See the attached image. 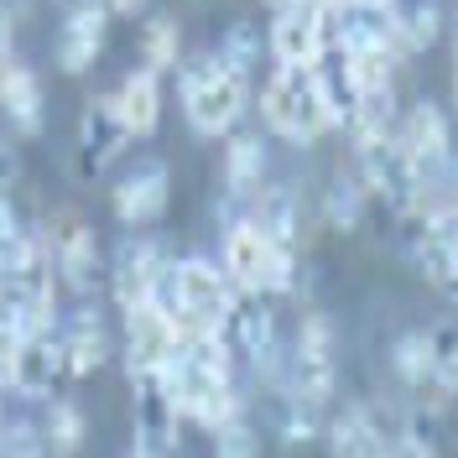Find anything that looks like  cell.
<instances>
[{"label":"cell","instance_id":"1","mask_svg":"<svg viewBox=\"0 0 458 458\" xmlns=\"http://www.w3.org/2000/svg\"><path fill=\"white\" fill-rule=\"evenodd\" d=\"M151 297L167 308L177 334H225V318L240 292L225 276V266L182 256V260H167V271H162V282H157Z\"/></svg>","mask_w":458,"mask_h":458},{"label":"cell","instance_id":"2","mask_svg":"<svg viewBox=\"0 0 458 458\" xmlns=\"http://www.w3.org/2000/svg\"><path fill=\"white\" fill-rule=\"evenodd\" d=\"M177 94H182V114L199 136H229L240 120H245V105H250V79L229 73L219 53H193L177 57Z\"/></svg>","mask_w":458,"mask_h":458},{"label":"cell","instance_id":"3","mask_svg":"<svg viewBox=\"0 0 458 458\" xmlns=\"http://www.w3.org/2000/svg\"><path fill=\"white\" fill-rule=\"evenodd\" d=\"M260 120H266L271 136H282L292 146H313L323 131H334V110L323 99L318 68L276 63V73L260 84Z\"/></svg>","mask_w":458,"mask_h":458},{"label":"cell","instance_id":"4","mask_svg":"<svg viewBox=\"0 0 458 458\" xmlns=\"http://www.w3.org/2000/svg\"><path fill=\"white\" fill-rule=\"evenodd\" d=\"M219 266L234 282V292H260V297H282L297 282V250H282L260 234L250 219L225 225V245H219Z\"/></svg>","mask_w":458,"mask_h":458},{"label":"cell","instance_id":"5","mask_svg":"<svg viewBox=\"0 0 458 458\" xmlns=\"http://www.w3.org/2000/svg\"><path fill=\"white\" fill-rule=\"evenodd\" d=\"M339 386V344H334V323L323 313L302 318L297 344L286 349V370H282V396L308 401V406H328Z\"/></svg>","mask_w":458,"mask_h":458},{"label":"cell","instance_id":"6","mask_svg":"<svg viewBox=\"0 0 458 458\" xmlns=\"http://www.w3.org/2000/svg\"><path fill=\"white\" fill-rule=\"evenodd\" d=\"M42 240H47V256H53V271H57V286H63V292H73V297H99V292L110 286V271H105V256H99V234H94L84 219L63 214Z\"/></svg>","mask_w":458,"mask_h":458},{"label":"cell","instance_id":"7","mask_svg":"<svg viewBox=\"0 0 458 458\" xmlns=\"http://www.w3.org/2000/svg\"><path fill=\"white\" fill-rule=\"evenodd\" d=\"M354 157H360V177L370 188V199H386L391 208H411V203L428 193V182L417 177L406 146H401L396 131H380V136H360L354 141Z\"/></svg>","mask_w":458,"mask_h":458},{"label":"cell","instance_id":"8","mask_svg":"<svg viewBox=\"0 0 458 458\" xmlns=\"http://www.w3.org/2000/svg\"><path fill=\"white\" fill-rule=\"evenodd\" d=\"M225 339L234 354H245L256 365L260 380H276L282 386V370H286V354L276 344V313H271V297L260 292H240L234 308L225 318Z\"/></svg>","mask_w":458,"mask_h":458},{"label":"cell","instance_id":"9","mask_svg":"<svg viewBox=\"0 0 458 458\" xmlns=\"http://www.w3.org/2000/svg\"><path fill=\"white\" fill-rule=\"evenodd\" d=\"M266 53L286 68H318V57L328 53V5L323 0H292L271 16Z\"/></svg>","mask_w":458,"mask_h":458},{"label":"cell","instance_id":"10","mask_svg":"<svg viewBox=\"0 0 458 458\" xmlns=\"http://www.w3.org/2000/svg\"><path fill=\"white\" fill-rule=\"evenodd\" d=\"M131 417H136V437H131V454H172L177 448V401H172L162 370H146V375H131Z\"/></svg>","mask_w":458,"mask_h":458},{"label":"cell","instance_id":"11","mask_svg":"<svg viewBox=\"0 0 458 458\" xmlns=\"http://www.w3.org/2000/svg\"><path fill=\"white\" fill-rule=\"evenodd\" d=\"M53 339L63 354V380H89L94 370L110 365V334H105V313L94 308V297H79V308L57 318Z\"/></svg>","mask_w":458,"mask_h":458},{"label":"cell","instance_id":"12","mask_svg":"<svg viewBox=\"0 0 458 458\" xmlns=\"http://www.w3.org/2000/svg\"><path fill=\"white\" fill-rule=\"evenodd\" d=\"M125 313V370L131 375H146V370H162L177 349V323L167 318V308L157 297H146L136 308H120Z\"/></svg>","mask_w":458,"mask_h":458},{"label":"cell","instance_id":"13","mask_svg":"<svg viewBox=\"0 0 458 458\" xmlns=\"http://www.w3.org/2000/svg\"><path fill=\"white\" fill-rule=\"evenodd\" d=\"M105 37H110V11L99 0H73V11L57 27V68L63 73H89L105 57Z\"/></svg>","mask_w":458,"mask_h":458},{"label":"cell","instance_id":"14","mask_svg":"<svg viewBox=\"0 0 458 458\" xmlns=\"http://www.w3.org/2000/svg\"><path fill=\"white\" fill-rule=\"evenodd\" d=\"M328 47L354 53V47H391L396 53V5L375 0H344L328 11Z\"/></svg>","mask_w":458,"mask_h":458},{"label":"cell","instance_id":"15","mask_svg":"<svg viewBox=\"0 0 458 458\" xmlns=\"http://www.w3.org/2000/svg\"><path fill=\"white\" fill-rule=\"evenodd\" d=\"M167 245L162 240H125L120 245V256L110 260V297L120 302V308H136V302H146L151 292H157V282H162V271H167Z\"/></svg>","mask_w":458,"mask_h":458},{"label":"cell","instance_id":"16","mask_svg":"<svg viewBox=\"0 0 458 458\" xmlns=\"http://www.w3.org/2000/svg\"><path fill=\"white\" fill-rule=\"evenodd\" d=\"M396 136H401V146H406V157H411L417 177L432 188V177L448 167V157H454V141H448V114L437 110V105H411V110L396 120Z\"/></svg>","mask_w":458,"mask_h":458},{"label":"cell","instance_id":"17","mask_svg":"<svg viewBox=\"0 0 458 458\" xmlns=\"http://www.w3.org/2000/svg\"><path fill=\"white\" fill-rule=\"evenodd\" d=\"M0 114H5V125H11L21 141L42 136V125H47V94H42V79L31 73L27 63H16V57L0 63Z\"/></svg>","mask_w":458,"mask_h":458},{"label":"cell","instance_id":"18","mask_svg":"<svg viewBox=\"0 0 458 458\" xmlns=\"http://www.w3.org/2000/svg\"><path fill=\"white\" fill-rule=\"evenodd\" d=\"M167 203H172V177H167L162 162L136 167L131 177H120V188H114V214H120L131 229L157 225V219L167 214Z\"/></svg>","mask_w":458,"mask_h":458},{"label":"cell","instance_id":"19","mask_svg":"<svg viewBox=\"0 0 458 458\" xmlns=\"http://www.w3.org/2000/svg\"><path fill=\"white\" fill-rule=\"evenodd\" d=\"M125 141H131V131L120 125L114 99H94L84 110V120H79V172L84 177H99L125 151Z\"/></svg>","mask_w":458,"mask_h":458},{"label":"cell","instance_id":"20","mask_svg":"<svg viewBox=\"0 0 458 458\" xmlns=\"http://www.w3.org/2000/svg\"><path fill=\"white\" fill-rule=\"evenodd\" d=\"M250 225L271 240V245H282V250H297V240H302V203L292 188L282 182H260L256 193H250V214H245Z\"/></svg>","mask_w":458,"mask_h":458},{"label":"cell","instance_id":"21","mask_svg":"<svg viewBox=\"0 0 458 458\" xmlns=\"http://www.w3.org/2000/svg\"><path fill=\"white\" fill-rule=\"evenodd\" d=\"M114 99V114H120V125L131 131V141L136 136H151L157 125H162V79L151 73V68H136V73H125L120 89L110 94Z\"/></svg>","mask_w":458,"mask_h":458},{"label":"cell","instance_id":"22","mask_svg":"<svg viewBox=\"0 0 458 458\" xmlns=\"http://www.w3.org/2000/svg\"><path fill=\"white\" fill-rule=\"evenodd\" d=\"M260 182H266V136L260 131H229V146H225L229 199H250Z\"/></svg>","mask_w":458,"mask_h":458},{"label":"cell","instance_id":"23","mask_svg":"<svg viewBox=\"0 0 458 458\" xmlns=\"http://www.w3.org/2000/svg\"><path fill=\"white\" fill-rule=\"evenodd\" d=\"M37 437H42V454H79L84 443V411L73 401H42V417H37Z\"/></svg>","mask_w":458,"mask_h":458},{"label":"cell","instance_id":"24","mask_svg":"<svg viewBox=\"0 0 458 458\" xmlns=\"http://www.w3.org/2000/svg\"><path fill=\"white\" fill-rule=\"evenodd\" d=\"M437 31H443L437 0H396V47L401 53H428V47H437Z\"/></svg>","mask_w":458,"mask_h":458},{"label":"cell","instance_id":"25","mask_svg":"<svg viewBox=\"0 0 458 458\" xmlns=\"http://www.w3.org/2000/svg\"><path fill=\"white\" fill-rule=\"evenodd\" d=\"M219 63H225L229 73H240V79H256L260 57H266V31L256 27V21H229L225 31H219Z\"/></svg>","mask_w":458,"mask_h":458},{"label":"cell","instance_id":"26","mask_svg":"<svg viewBox=\"0 0 458 458\" xmlns=\"http://www.w3.org/2000/svg\"><path fill=\"white\" fill-rule=\"evenodd\" d=\"M365 199H370L365 177H360V172H339V177L328 182V193H323V214H328V225L334 229H360V219H365Z\"/></svg>","mask_w":458,"mask_h":458},{"label":"cell","instance_id":"27","mask_svg":"<svg viewBox=\"0 0 458 458\" xmlns=\"http://www.w3.org/2000/svg\"><path fill=\"white\" fill-rule=\"evenodd\" d=\"M177 57H182L177 21H172V16H146V27H141V68L167 73V68H177Z\"/></svg>","mask_w":458,"mask_h":458},{"label":"cell","instance_id":"28","mask_svg":"<svg viewBox=\"0 0 458 458\" xmlns=\"http://www.w3.org/2000/svg\"><path fill=\"white\" fill-rule=\"evenodd\" d=\"M27 245H31V229L21 225V214H16L11 193L0 188V271H5V266H16V260L27 256Z\"/></svg>","mask_w":458,"mask_h":458},{"label":"cell","instance_id":"29","mask_svg":"<svg viewBox=\"0 0 458 458\" xmlns=\"http://www.w3.org/2000/svg\"><path fill=\"white\" fill-rule=\"evenodd\" d=\"M214 454L250 458V454H260V437L245 428V417H234V422H225V428H214Z\"/></svg>","mask_w":458,"mask_h":458},{"label":"cell","instance_id":"30","mask_svg":"<svg viewBox=\"0 0 458 458\" xmlns=\"http://www.w3.org/2000/svg\"><path fill=\"white\" fill-rule=\"evenodd\" d=\"M21 344H27V334H21V328H16L11 318H0V391H11V386H16Z\"/></svg>","mask_w":458,"mask_h":458},{"label":"cell","instance_id":"31","mask_svg":"<svg viewBox=\"0 0 458 458\" xmlns=\"http://www.w3.org/2000/svg\"><path fill=\"white\" fill-rule=\"evenodd\" d=\"M11 47H16V16H11V11L0 5V63L11 57Z\"/></svg>","mask_w":458,"mask_h":458},{"label":"cell","instance_id":"32","mask_svg":"<svg viewBox=\"0 0 458 458\" xmlns=\"http://www.w3.org/2000/svg\"><path fill=\"white\" fill-rule=\"evenodd\" d=\"M99 5H105L110 16H136V11H141L146 0H99Z\"/></svg>","mask_w":458,"mask_h":458},{"label":"cell","instance_id":"33","mask_svg":"<svg viewBox=\"0 0 458 458\" xmlns=\"http://www.w3.org/2000/svg\"><path fill=\"white\" fill-rule=\"evenodd\" d=\"M454 94H458V31H454Z\"/></svg>","mask_w":458,"mask_h":458},{"label":"cell","instance_id":"34","mask_svg":"<svg viewBox=\"0 0 458 458\" xmlns=\"http://www.w3.org/2000/svg\"><path fill=\"white\" fill-rule=\"evenodd\" d=\"M266 5H271V11H282V5H292V0H266Z\"/></svg>","mask_w":458,"mask_h":458},{"label":"cell","instance_id":"35","mask_svg":"<svg viewBox=\"0 0 458 458\" xmlns=\"http://www.w3.org/2000/svg\"><path fill=\"white\" fill-rule=\"evenodd\" d=\"M375 5H396V0H375Z\"/></svg>","mask_w":458,"mask_h":458}]
</instances>
